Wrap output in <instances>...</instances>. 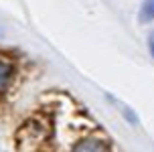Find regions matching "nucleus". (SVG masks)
Masks as SVG:
<instances>
[{"mask_svg":"<svg viewBox=\"0 0 154 152\" xmlns=\"http://www.w3.org/2000/svg\"><path fill=\"white\" fill-rule=\"evenodd\" d=\"M152 2H154V0H152Z\"/></svg>","mask_w":154,"mask_h":152,"instance_id":"nucleus-4","label":"nucleus"},{"mask_svg":"<svg viewBox=\"0 0 154 152\" xmlns=\"http://www.w3.org/2000/svg\"><path fill=\"white\" fill-rule=\"evenodd\" d=\"M73 152H109V148L103 144V142H100V140L87 138V140H81V142L73 148Z\"/></svg>","mask_w":154,"mask_h":152,"instance_id":"nucleus-1","label":"nucleus"},{"mask_svg":"<svg viewBox=\"0 0 154 152\" xmlns=\"http://www.w3.org/2000/svg\"><path fill=\"white\" fill-rule=\"evenodd\" d=\"M148 45H150V53H152V57H154V33L150 35V41H148Z\"/></svg>","mask_w":154,"mask_h":152,"instance_id":"nucleus-3","label":"nucleus"},{"mask_svg":"<svg viewBox=\"0 0 154 152\" xmlns=\"http://www.w3.org/2000/svg\"><path fill=\"white\" fill-rule=\"evenodd\" d=\"M148 16H152V18H154V2H152V0L144 6V18H148Z\"/></svg>","mask_w":154,"mask_h":152,"instance_id":"nucleus-2","label":"nucleus"}]
</instances>
